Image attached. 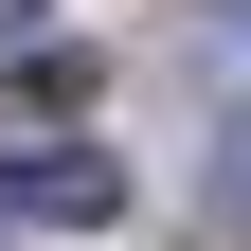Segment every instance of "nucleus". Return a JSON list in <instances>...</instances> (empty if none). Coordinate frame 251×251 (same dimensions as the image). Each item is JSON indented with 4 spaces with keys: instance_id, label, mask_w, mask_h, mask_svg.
Listing matches in <instances>:
<instances>
[{
    "instance_id": "nucleus-1",
    "label": "nucleus",
    "mask_w": 251,
    "mask_h": 251,
    "mask_svg": "<svg viewBox=\"0 0 251 251\" xmlns=\"http://www.w3.org/2000/svg\"><path fill=\"white\" fill-rule=\"evenodd\" d=\"M72 108H90V72H72V54H54V72H0V179L72 162Z\"/></svg>"
},
{
    "instance_id": "nucleus-2",
    "label": "nucleus",
    "mask_w": 251,
    "mask_h": 251,
    "mask_svg": "<svg viewBox=\"0 0 251 251\" xmlns=\"http://www.w3.org/2000/svg\"><path fill=\"white\" fill-rule=\"evenodd\" d=\"M0 215H36V233H108V215H126V162H108V144H72V162L0 179Z\"/></svg>"
},
{
    "instance_id": "nucleus-3",
    "label": "nucleus",
    "mask_w": 251,
    "mask_h": 251,
    "mask_svg": "<svg viewBox=\"0 0 251 251\" xmlns=\"http://www.w3.org/2000/svg\"><path fill=\"white\" fill-rule=\"evenodd\" d=\"M36 18H54V0H0V54H18V36H36Z\"/></svg>"
}]
</instances>
